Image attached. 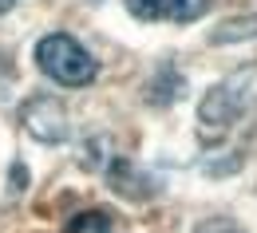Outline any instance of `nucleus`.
<instances>
[{
	"label": "nucleus",
	"instance_id": "obj_1",
	"mask_svg": "<svg viewBox=\"0 0 257 233\" xmlns=\"http://www.w3.org/2000/svg\"><path fill=\"white\" fill-rule=\"evenodd\" d=\"M36 64H40V71L48 79H56L64 87H87V83H95V75H99V64L83 52V44L71 40L67 32L44 36L36 44Z\"/></svg>",
	"mask_w": 257,
	"mask_h": 233
},
{
	"label": "nucleus",
	"instance_id": "obj_2",
	"mask_svg": "<svg viewBox=\"0 0 257 233\" xmlns=\"http://www.w3.org/2000/svg\"><path fill=\"white\" fill-rule=\"evenodd\" d=\"M241 111H245V91L237 87V83H222V87H214L202 107H198V131H202V142H218L229 134V127L241 119Z\"/></svg>",
	"mask_w": 257,
	"mask_h": 233
},
{
	"label": "nucleus",
	"instance_id": "obj_3",
	"mask_svg": "<svg viewBox=\"0 0 257 233\" xmlns=\"http://www.w3.org/2000/svg\"><path fill=\"white\" fill-rule=\"evenodd\" d=\"M20 119H24V127L32 134L36 142H48V146H60L67 138V111L60 107V99H52V95H36V99L24 103V111H20Z\"/></svg>",
	"mask_w": 257,
	"mask_h": 233
},
{
	"label": "nucleus",
	"instance_id": "obj_4",
	"mask_svg": "<svg viewBox=\"0 0 257 233\" xmlns=\"http://www.w3.org/2000/svg\"><path fill=\"white\" fill-rule=\"evenodd\" d=\"M210 8V0H127V12L135 20H170L190 24Z\"/></svg>",
	"mask_w": 257,
	"mask_h": 233
},
{
	"label": "nucleus",
	"instance_id": "obj_5",
	"mask_svg": "<svg viewBox=\"0 0 257 233\" xmlns=\"http://www.w3.org/2000/svg\"><path fill=\"white\" fill-rule=\"evenodd\" d=\"M64 233H123V229H119V221L107 209H83V213H75L67 221Z\"/></svg>",
	"mask_w": 257,
	"mask_h": 233
},
{
	"label": "nucleus",
	"instance_id": "obj_6",
	"mask_svg": "<svg viewBox=\"0 0 257 233\" xmlns=\"http://www.w3.org/2000/svg\"><path fill=\"white\" fill-rule=\"evenodd\" d=\"M237 36H257V16H233L229 24L214 28V40L225 44V40H237Z\"/></svg>",
	"mask_w": 257,
	"mask_h": 233
},
{
	"label": "nucleus",
	"instance_id": "obj_7",
	"mask_svg": "<svg viewBox=\"0 0 257 233\" xmlns=\"http://www.w3.org/2000/svg\"><path fill=\"white\" fill-rule=\"evenodd\" d=\"M12 4H16V0H0V12H8V8H12Z\"/></svg>",
	"mask_w": 257,
	"mask_h": 233
}]
</instances>
